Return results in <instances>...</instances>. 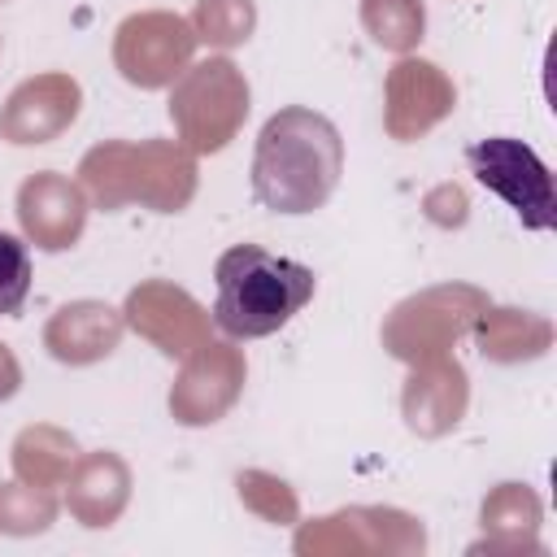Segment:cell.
<instances>
[{
	"instance_id": "obj_1",
	"label": "cell",
	"mask_w": 557,
	"mask_h": 557,
	"mask_svg": "<svg viewBox=\"0 0 557 557\" xmlns=\"http://www.w3.org/2000/svg\"><path fill=\"white\" fill-rule=\"evenodd\" d=\"M344 174L339 126L305 104H287L265 117L252 148V196L283 218L313 213L331 200Z\"/></svg>"
},
{
	"instance_id": "obj_2",
	"label": "cell",
	"mask_w": 557,
	"mask_h": 557,
	"mask_svg": "<svg viewBox=\"0 0 557 557\" xmlns=\"http://www.w3.org/2000/svg\"><path fill=\"white\" fill-rule=\"evenodd\" d=\"M78 187L104 213L126 205L148 213H183L196 200L200 165L178 139H104L83 152Z\"/></svg>"
},
{
	"instance_id": "obj_3",
	"label": "cell",
	"mask_w": 557,
	"mask_h": 557,
	"mask_svg": "<svg viewBox=\"0 0 557 557\" xmlns=\"http://www.w3.org/2000/svg\"><path fill=\"white\" fill-rule=\"evenodd\" d=\"M213 326H222L231 339H261L283 331L309 300H313V270L274 257L261 244H231L213 261Z\"/></svg>"
},
{
	"instance_id": "obj_4",
	"label": "cell",
	"mask_w": 557,
	"mask_h": 557,
	"mask_svg": "<svg viewBox=\"0 0 557 557\" xmlns=\"http://www.w3.org/2000/svg\"><path fill=\"white\" fill-rule=\"evenodd\" d=\"M252 109V87L244 70L231 57H205L191 61L174 83H170V122L174 139L196 152L213 157L222 152L248 122Z\"/></svg>"
},
{
	"instance_id": "obj_5",
	"label": "cell",
	"mask_w": 557,
	"mask_h": 557,
	"mask_svg": "<svg viewBox=\"0 0 557 557\" xmlns=\"http://www.w3.org/2000/svg\"><path fill=\"white\" fill-rule=\"evenodd\" d=\"M487 292L474 283H435L422 287L413 296H405L400 305H392V313L379 326L383 352L418 366L431 357H448L474 326V318L487 309Z\"/></svg>"
},
{
	"instance_id": "obj_6",
	"label": "cell",
	"mask_w": 557,
	"mask_h": 557,
	"mask_svg": "<svg viewBox=\"0 0 557 557\" xmlns=\"http://www.w3.org/2000/svg\"><path fill=\"white\" fill-rule=\"evenodd\" d=\"M292 548L300 557H366V553H392L409 557L426 548V531L413 513L392 505H348L326 518L300 522Z\"/></svg>"
},
{
	"instance_id": "obj_7",
	"label": "cell",
	"mask_w": 557,
	"mask_h": 557,
	"mask_svg": "<svg viewBox=\"0 0 557 557\" xmlns=\"http://www.w3.org/2000/svg\"><path fill=\"white\" fill-rule=\"evenodd\" d=\"M196 48L200 39L183 13L139 9L113 30V70L139 91H161L191 65Z\"/></svg>"
},
{
	"instance_id": "obj_8",
	"label": "cell",
	"mask_w": 557,
	"mask_h": 557,
	"mask_svg": "<svg viewBox=\"0 0 557 557\" xmlns=\"http://www.w3.org/2000/svg\"><path fill=\"white\" fill-rule=\"evenodd\" d=\"M466 165L487 191H496L518 213L522 226H531V231L553 226V213H557L553 174L535 157L531 144L513 139V135H492V139H479L466 148Z\"/></svg>"
},
{
	"instance_id": "obj_9",
	"label": "cell",
	"mask_w": 557,
	"mask_h": 557,
	"mask_svg": "<svg viewBox=\"0 0 557 557\" xmlns=\"http://www.w3.org/2000/svg\"><path fill=\"white\" fill-rule=\"evenodd\" d=\"M244 379H248V357L244 348L226 344V339H205L200 348H191L170 383V418L178 426H213L222 422L235 400L244 396Z\"/></svg>"
},
{
	"instance_id": "obj_10",
	"label": "cell",
	"mask_w": 557,
	"mask_h": 557,
	"mask_svg": "<svg viewBox=\"0 0 557 557\" xmlns=\"http://www.w3.org/2000/svg\"><path fill=\"white\" fill-rule=\"evenodd\" d=\"M122 318L161 357H178V361L191 348H200L209 339V331H213V313L187 287H178L170 278H144V283H135L126 292Z\"/></svg>"
},
{
	"instance_id": "obj_11",
	"label": "cell",
	"mask_w": 557,
	"mask_h": 557,
	"mask_svg": "<svg viewBox=\"0 0 557 557\" xmlns=\"http://www.w3.org/2000/svg\"><path fill=\"white\" fill-rule=\"evenodd\" d=\"M83 109V87L65 70H44L22 78L0 104V139L13 148H39L61 139Z\"/></svg>"
},
{
	"instance_id": "obj_12",
	"label": "cell",
	"mask_w": 557,
	"mask_h": 557,
	"mask_svg": "<svg viewBox=\"0 0 557 557\" xmlns=\"http://www.w3.org/2000/svg\"><path fill=\"white\" fill-rule=\"evenodd\" d=\"M453 109H457V87H453V78L435 61L405 52L387 70V78H383V131L396 144L422 139Z\"/></svg>"
},
{
	"instance_id": "obj_13",
	"label": "cell",
	"mask_w": 557,
	"mask_h": 557,
	"mask_svg": "<svg viewBox=\"0 0 557 557\" xmlns=\"http://www.w3.org/2000/svg\"><path fill=\"white\" fill-rule=\"evenodd\" d=\"M87 209H91V200L78 187V178H65L57 170H35L17 187V226H22L26 244H35L39 252L74 248L83 239Z\"/></svg>"
},
{
	"instance_id": "obj_14",
	"label": "cell",
	"mask_w": 557,
	"mask_h": 557,
	"mask_svg": "<svg viewBox=\"0 0 557 557\" xmlns=\"http://www.w3.org/2000/svg\"><path fill=\"white\" fill-rule=\"evenodd\" d=\"M466 409H470V374L453 352L409 366V379L400 387V418L413 435L444 440L448 431L461 426Z\"/></svg>"
},
{
	"instance_id": "obj_15",
	"label": "cell",
	"mask_w": 557,
	"mask_h": 557,
	"mask_svg": "<svg viewBox=\"0 0 557 557\" xmlns=\"http://www.w3.org/2000/svg\"><path fill=\"white\" fill-rule=\"evenodd\" d=\"M61 487H65L70 518L78 527H87V531H104V527H113L126 513L135 474H131L122 453L96 448V453H78V461L70 466Z\"/></svg>"
},
{
	"instance_id": "obj_16",
	"label": "cell",
	"mask_w": 557,
	"mask_h": 557,
	"mask_svg": "<svg viewBox=\"0 0 557 557\" xmlns=\"http://www.w3.org/2000/svg\"><path fill=\"white\" fill-rule=\"evenodd\" d=\"M122 331H126L122 309H113L109 300H91L87 296V300L61 305L44 322V348L61 366H96V361L117 352Z\"/></svg>"
},
{
	"instance_id": "obj_17",
	"label": "cell",
	"mask_w": 557,
	"mask_h": 557,
	"mask_svg": "<svg viewBox=\"0 0 557 557\" xmlns=\"http://www.w3.org/2000/svg\"><path fill=\"white\" fill-rule=\"evenodd\" d=\"M544 522V505L527 483H496L479 505L483 540L470 544V553H544L535 540Z\"/></svg>"
},
{
	"instance_id": "obj_18",
	"label": "cell",
	"mask_w": 557,
	"mask_h": 557,
	"mask_svg": "<svg viewBox=\"0 0 557 557\" xmlns=\"http://www.w3.org/2000/svg\"><path fill=\"white\" fill-rule=\"evenodd\" d=\"M470 335H474L479 357L496 366H522L553 348V322L544 313L513 309V305H487L474 318Z\"/></svg>"
},
{
	"instance_id": "obj_19",
	"label": "cell",
	"mask_w": 557,
	"mask_h": 557,
	"mask_svg": "<svg viewBox=\"0 0 557 557\" xmlns=\"http://www.w3.org/2000/svg\"><path fill=\"white\" fill-rule=\"evenodd\" d=\"M9 461H13V479L57 492L65 483L70 466L78 461V440L57 422H30L13 435Z\"/></svg>"
},
{
	"instance_id": "obj_20",
	"label": "cell",
	"mask_w": 557,
	"mask_h": 557,
	"mask_svg": "<svg viewBox=\"0 0 557 557\" xmlns=\"http://www.w3.org/2000/svg\"><path fill=\"white\" fill-rule=\"evenodd\" d=\"M361 30L383 52H413L426 30V4L422 0H361Z\"/></svg>"
},
{
	"instance_id": "obj_21",
	"label": "cell",
	"mask_w": 557,
	"mask_h": 557,
	"mask_svg": "<svg viewBox=\"0 0 557 557\" xmlns=\"http://www.w3.org/2000/svg\"><path fill=\"white\" fill-rule=\"evenodd\" d=\"M187 22L200 44L231 52V48L248 44L257 30V0H196Z\"/></svg>"
},
{
	"instance_id": "obj_22",
	"label": "cell",
	"mask_w": 557,
	"mask_h": 557,
	"mask_svg": "<svg viewBox=\"0 0 557 557\" xmlns=\"http://www.w3.org/2000/svg\"><path fill=\"white\" fill-rule=\"evenodd\" d=\"M61 505L48 487H30L22 479L0 483V535H44L57 522Z\"/></svg>"
},
{
	"instance_id": "obj_23",
	"label": "cell",
	"mask_w": 557,
	"mask_h": 557,
	"mask_svg": "<svg viewBox=\"0 0 557 557\" xmlns=\"http://www.w3.org/2000/svg\"><path fill=\"white\" fill-rule=\"evenodd\" d=\"M235 487H239L244 509H252L261 522H274V527L300 522V500H296V492L278 474H270V470H239Z\"/></svg>"
},
{
	"instance_id": "obj_24",
	"label": "cell",
	"mask_w": 557,
	"mask_h": 557,
	"mask_svg": "<svg viewBox=\"0 0 557 557\" xmlns=\"http://www.w3.org/2000/svg\"><path fill=\"white\" fill-rule=\"evenodd\" d=\"M30 296V252L17 235L0 231V318H13Z\"/></svg>"
},
{
	"instance_id": "obj_25",
	"label": "cell",
	"mask_w": 557,
	"mask_h": 557,
	"mask_svg": "<svg viewBox=\"0 0 557 557\" xmlns=\"http://www.w3.org/2000/svg\"><path fill=\"white\" fill-rule=\"evenodd\" d=\"M422 209H426V218L440 222V226H461L470 205H466V191H461L457 183H440L435 191H426Z\"/></svg>"
},
{
	"instance_id": "obj_26",
	"label": "cell",
	"mask_w": 557,
	"mask_h": 557,
	"mask_svg": "<svg viewBox=\"0 0 557 557\" xmlns=\"http://www.w3.org/2000/svg\"><path fill=\"white\" fill-rule=\"evenodd\" d=\"M17 387H22V361H17V352L0 339V400H13Z\"/></svg>"
},
{
	"instance_id": "obj_27",
	"label": "cell",
	"mask_w": 557,
	"mask_h": 557,
	"mask_svg": "<svg viewBox=\"0 0 557 557\" xmlns=\"http://www.w3.org/2000/svg\"><path fill=\"white\" fill-rule=\"evenodd\" d=\"M0 4H4V0H0Z\"/></svg>"
}]
</instances>
